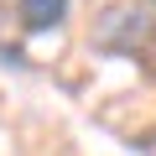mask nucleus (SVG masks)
Listing matches in <instances>:
<instances>
[{
  "mask_svg": "<svg viewBox=\"0 0 156 156\" xmlns=\"http://www.w3.org/2000/svg\"><path fill=\"white\" fill-rule=\"evenodd\" d=\"M151 37H156V21L146 11H135V5H109L99 16V26H94V47L99 52H135Z\"/></svg>",
  "mask_w": 156,
  "mask_h": 156,
  "instance_id": "f257e3e1",
  "label": "nucleus"
},
{
  "mask_svg": "<svg viewBox=\"0 0 156 156\" xmlns=\"http://www.w3.org/2000/svg\"><path fill=\"white\" fill-rule=\"evenodd\" d=\"M68 5L73 0H16V16H21L26 31H47V26H57L68 16Z\"/></svg>",
  "mask_w": 156,
  "mask_h": 156,
  "instance_id": "f03ea898",
  "label": "nucleus"
}]
</instances>
